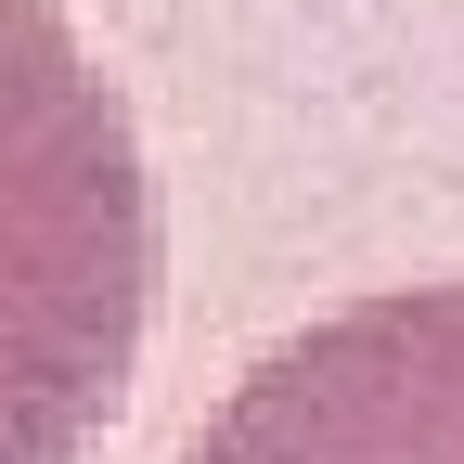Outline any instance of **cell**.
<instances>
[{"mask_svg": "<svg viewBox=\"0 0 464 464\" xmlns=\"http://www.w3.org/2000/svg\"><path fill=\"white\" fill-rule=\"evenodd\" d=\"M155 323V168L52 0H0V464H91Z\"/></svg>", "mask_w": 464, "mask_h": 464, "instance_id": "obj_1", "label": "cell"}, {"mask_svg": "<svg viewBox=\"0 0 464 464\" xmlns=\"http://www.w3.org/2000/svg\"><path fill=\"white\" fill-rule=\"evenodd\" d=\"M181 464H464V284H374L271 335Z\"/></svg>", "mask_w": 464, "mask_h": 464, "instance_id": "obj_2", "label": "cell"}]
</instances>
